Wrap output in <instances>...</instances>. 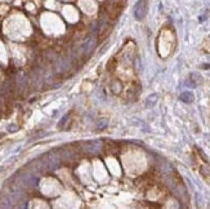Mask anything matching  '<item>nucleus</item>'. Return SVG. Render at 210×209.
Returning <instances> with one entry per match:
<instances>
[{
    "label": "nucleus",
    "mask_w": 210,
    "mask_h": 209,
    "mask_svg": "<svg viewBox=\"0 0 210 209\" xmlns=\"http://www.w3.org/2000/svg\"><path fill=\"white\" fill-rule=\"evenodd\" d=\"M134 17L138 21H141L146 17L147 12H148V0H138L134 5Z\"/></svg>",
    "instance_id": "nucleus-1"
},
{
    "label": "nucleus",
    "mask_w": 210,
    "mask_h": 209,
    "mask_svg": "<svg viewBox=\"0 0 210 209\" xmlns=\"http://www.w3.org/2000/svg\"><path fill=\"white\" fill-rule=\"evenodd\" d=\"M201 81H202L201 76L193 72V74H189L188 79L186 80V85L189 87V88H195V87H197L199 84H201Z\"/></svg>",
    "instance_id": "nucleus-2"
},
{
    "label": "nucleus",
    "mask_w": 210,
    "mask_h": 209,
    "mask_svg": "<svg viewBox=\"0 0 210 209\" xmlns=\"http://www.w3.org/2000/svg\"><path fill=\"white\" fill-rule=\"evenodd\" d=\"M45 165H46V168H48V169L53 171V169H56V168L59 165V159L57 158L54 154H49V155H46V162H45Z\"/></svg>",
    "instance_id": "nucleus-3"
},
{
    "label": "nucleus",
    "mask_w": 210,
    "mask_h": 209,
    "mask_svg": "<svg viewBox=\"0 0 210 209\" xmlns=\"http://www.w3.org/2000/svg\"><path fill=\"white\" fill-rule=\"evenodd\" d=\"M179 100L182 102H184V103H192L193 100H195V97H193V94L191 93V92H183V93L179 96Z\"/></svg>",
    "instance_id": "nucleus-4"
},
{
    "label": "nucleus",
    "mask_w": 210,
    "mask_h": 209,
    "mask_svg": "<svg viewBox=\"0 0 210 209\" xmlns=\"http://www.w3.org/2000/svg\"><path fill=\"white\" fill-rule=\"evenodd\" d=\"M94 44H95V40H94L93 38H90L89 40L85 43V45H84V53H85V54H89V53L93 51Z\"/></svg>",
    "instance_id": "nucleus-5"
},
{
    "label": "nucleus",
    "mask_w": 210,
    "mask_h": 209,
    "mask_svg": "<svg viewBox=\"0 0 210 209\" xmlns=\"http://www.w3.org/2000/svg\"><path fill=\"white\" fill-rule=\"evenodd\" d=\"M88 150H89V151L90 152H95V151H98V149L99 147H101V142H89L88 145Z\"/></svg>",
    "instance_id": "nucleus-6"
},
{
    "label": "nucleus",
    "mask_w": 210,
    "mask_h": 209,
    "mask_svg": "<svg viewBox=\"0 0 210 209\" xmlns=\"http://www.w3.org/2000/svg\"><path fill=\"white\" fill-rule=\"evenodd\" d=\"M157 101V94H151L148 98H147V102H146V106L147 107H152Z\"/></svg>",
    "instance_id": "nucleus-7"
}]
</instances>
